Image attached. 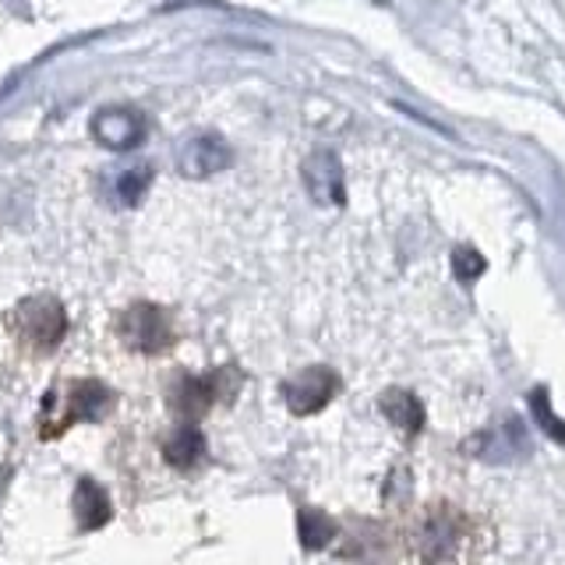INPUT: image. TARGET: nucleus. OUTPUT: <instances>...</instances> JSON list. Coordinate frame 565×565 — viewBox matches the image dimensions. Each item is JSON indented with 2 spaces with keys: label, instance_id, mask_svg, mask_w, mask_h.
<instances>
[{
  "label": "nucleus",
  "instance_id": "obj_10",
  "mask_svg": "<svg viewBox=\"0 0 565 565\" xmlns=\"http://www.w3.org/2000/svg\"><path fill=\"white\" fill-rule=\"evenodd\" d=\"M205 452H209V441H205V435H202V428L194 420H181L177 428L167 435V441H163V456H167V463L173 467V470H194L205 459Z\"/></svg>",
  "mask_w": 565,
  "mask_h": 565
},
{
  "label": "nucleus",
  "instance_id": "obj_6",
  "mask_svg": "<svg viewBox=\"0 0 565 565\" xmlns=\"http://www.w3.org/2000/svg\"><path fill=\"white\" fill-rule=\"evenodd\" d=\"M335 393H340V375L322 364L297 371L294 379L282 382V399H287V411L294 417H311L318 411H326L335 399Z\"/></svg>",
  "mask_w": 565,
  "mask_h": 565
},
{
  "label": "nucleus",
  "instance_id": "obj_7",
  "mask_svg": "<svg viewBox=\"0 0 565 565\" xmlns=\"http://www.w3.org/2000/svg\"><path fill=\"white\" fill-rule=\"evenodd\" d=\"M300 177H305V188L318 205H343L347 202V177H343V163L335 152H311L300 167Z\"/></svg>",
  "mask_w": 565,
  "mask_h": 565
},
{
  "label": "nucleus",
  "instance_id": "obj_1",
  "mask_svg": "<svg viewBox=\"0 0 565 565\" xmlns=\"http://www.w3.org/2000/svg\"><path fill=\"white\" fill-rule=\"evenodd\" d=\"M406 555L417 558V562H463V558H473L477 555L473 520L452 502L424 505L414 516L411 537H406Z\"/></svg>",
  "mask_w": 565,
  "mask_h": 565
},
{
  "label": "nucleus",
  "instance_id": "obj_17",
  "mask_svg": "<svg viewBox=\"0 0 565 565\" xmlns=\"http://www.w3.org/2000/svg\"><path fill=\"white\" fill-rule=\"evenodd\" d=\"M530 411H534V420L544 428V435H552L555 441H562V446H565V420L558 414H552L544 388H534V393H530Z\"/></svg>",
  "mask_w": 565,
  "mask_h": 565
},
{
  "label": "nucleus",
  "instance_id": "obj_9",
  "mask_svg": "<svg viewBox=\"0 0 565 565\" xmlns=\"http://www.w3.org/2000/svg\"><path fill=\"white\" fill-rule=\"evenodd\" d=\"M234 163V152L220 138V135H194L188 138L181 152H177V170H181L188 181H202V177H212L226 170Z\"/></svg>",
  "mask_w": 565,
  "mask_h": 565
},
{
  "label": "nucleus",
  "instance_id": "obj_14",
  "mask_svg": "<svg viewBox=\"0 0 565 565\" xmlns=\"http://www.w3.org/2000/svg\"><path fill=\"white\" fill-rule=\"evenodd\" d=\"M297 537L308 552H318V547H329L335 537H340V526L322 509H311V505H300L297 509Z\"/></svg>",
  "mask_w": 565,
  "mask_h": 565
},
{
  "label": "nucleus",
  "instance_id": "obj_8",
  "mask_svg": "<svg viewBox=\"0 0 565 565\" xmlns=\"http://www.w3.org/2000/svg\"><path fill=\"white\" fill-rule=\"evenodd\" d=\"M146 117L131 106H106V110L96 114L93 120V135L103 149H114V152H128L135 149L141 138H146Z\"/></svg>",
  "mask_w": 565,
  "mask_h": 565
},
{
  "label": "nucleus",
  "instance_id": "obj_16",
  "mask_svg": "<svg viewBox=\"0 0 565 565\" xmlns=\"http://www.w3.org/2000/svg\"><path fill=\"white\" fill-rule=\"evenodd\" d=\"M484 269H488V262H484V255L477 252V247H470V244H459L456 252H452V276L459 279V282H477L484 276Z\"/></svg>",
  "mask_w": 565,
  "mask_h": 565
},
{
  "label": "nucleus",
  "instance_id": "obj_11",
  "mask_svg": "<svg viewBox=\"0 0 565 565\" xmlns=\"http://www.w3.org/2000/svg\"><path fill=\"white\" fill-rule=\"evenodd\" d=\"M71 512H75L78 530H99L110 523L114 502H110V494L103 491V484H96L93 477H82L75 484V494H71Z\"/></svg>",
  "mask_w": 565,
  "mask_h": 565
},
{
  "label": "nucleus",
  "instance_id": "obj_3",
  "mask_svg": "<svg viewBox=\"0 0 565 565\" xmlns=\"http://www.w3.org/2000/svg\"><path fill=\"white\" fill-rule=\"evenodd\" d=\"M8 332L18 347L32 353V358H46V353H53L64 343V332H67L64 305L46 294L18 300L8 315Z\"/></svg>",
  "mask_w": 565,
  "mask_h": 565
},
{
  "label": "nucleus",
  "instance_id": "obj_15",
  "mask_svg": "<svg viewBox=\"0 0 565 565\" xmlns=\"http://www.w3.org/2000/svg\"><path fill=\"white\" fill-rule=\"evenodd\" d=\"M358 530H361V541L353 534H347V544L335 547V555H340V558H385V555H393V552H388V544H385V537H388L385 526L361 520Z\"/></svg>",
  "mask_w": 565,
  "mask_h": 565
},
{
  "label": "nucleus",
  "instance_id": "obj_2",
  "mask_svg": "<svg viewBox=\"0 0 565 565\" xmlns=\"http://www.w3.org/2000/svg\"><path fill=\"white\" fill-rule=\"evenodd\" d=\"M114 388H106L96 379H67L61 385H53L43 411H40V435L57 438L75 424H96L114 414Z\"/></svg>",
  "mask_w": 565,
  "mask_h": 565
},
{
  "label": "nucleus",
  "instance_id": "obj_18",
  "mask_svg": "<svg viewBox=\"0 0 565 565\" xmlns=\"http://www.w3.org/2000/svg\"><path fill=\"white\" fill-rule=\"evenodd\" d=\"M4 488H8V470L0 467V494H4Z\"/></svg>",
  "mask_w": 565,
  "mask_h": 565
},
{
  "label": "nucleus",
  "instance_id": "obj_13",
  "mask_svg": "<svg viewBox=\"0 0 565 565\" xmlns=\"http://www.w3.org/2000/svg\"><path fill=\"white\" fill-rule=\"evenodd\" d=\"M152 184V167H124V170H110L103 177V194L114 205H138L141 194Z\"/></svg>",
  "mask_w": 565,
  "mask_h": 565
},
{
  "label": "nucleus",
  "instance_id": "obj_12",
  "mask_svg": "<svg viewBox=\"0 0 565 565\" xmlns=\"http://www.w3.org/2000/svg\"><path fill=\"white\" fill-rule=\"evenodd\" d=\"M379 411L403 438H417L424 431V403L406 388H385L379 396Z\"/></svg>",
  "mask_w": 565,
  "mask_h": 565
},
{
  "label": "nucleus",
  "instance_id": "obj_5",
  "mask_svg": "<svg viewBox=\"0 0 565 565\" xmlns=\"http://www.w3.org/2000/svg\"><path fill=\"white\" fill-rule=\"evenodd\" d=\"M241 375L234 367H220L212 375H177L170 385V411L181 420L205 417L220 399H234Z\"/></svg>",
  "mask_w": 565,
  "mask_h": 565
},
{
  "label": "nucleus",
  "instance_id": "obj_4",
  "mask_svg": "<svg viewBox=\"0 0 565 565\" xmlns=\"http://www.w3.org/2000/svg\"><path fill=\"white\" fill-rule=\"evenodd\" d=\"M117 340L131 353H141V358H159L177 343L173 315L159 305H146V300L124 308L117 318Z\"/></svg>",
  "mask_w": 565,
  "mask_h": 565
}]
</instances>
